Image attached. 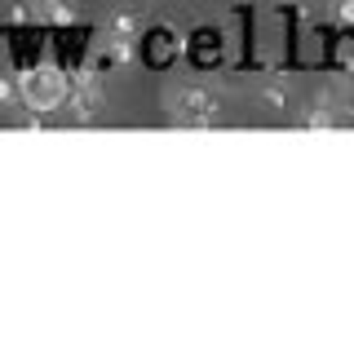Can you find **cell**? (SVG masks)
Segmentation results:
<instances>
[{
    "label": "cell",
    "mask_w": 354,
    "mask_h": 354,
    "mask_svg": "<svg viewBox=\"0 0 354 354\" xmlns=\"http://www.w3.org/2000/svg\"><path fill=\"white\" fill-rule=\"evenodd\" d=\"M66 93H71V80H66L62 66H31V71L18 75V97L22 106L31 111H58L66 102Z\"/></svg>",
    "instance_id": "1"
},
{
    "label": "cell",
    "mask_w": 354,
    "mask_h": 354,
    "mask_svg": "<svg viewBox=\"0 0 354 354\" xmlns=\"http://www.w3.org/2000/svg\"><path fill=\"white\" fill-rule=\"evenodd\" d=\"M169 111H173V120H182V124H213L217 120V97L208 93V88H199V84H182L177 93H169Z\"/></svg>",
    "instance_id": "2"
},
{
    "label": "cell",
    "mask_w": 354,
    "mask_h": 354,
    "mask_svg": "<svg viewBox=\"0 0 354 354\" xmlns=\"http://www.w3.org/2000/svg\"><path fill=\"white\" fill-rule=\"evenodd\" d=\"M31 14H36L40 22H53V27H66V22H75L71 0H31Z\"/></svg>",
    "instance_id": "3"
},
{
    "label": "cell",
    "mask_w": 354,
    "mask_h": 354,
    "mask_svg": "<svg viewBox=\"0 0 354 354\" xmlns=\"http://www.w3.org/2000/svg\"><path fill=\"white\" fill-rule=\"evenodd\" d=\"M18 102H22V97H18V80L0 75V111H14Z\"/></svg>",
    "instance_id": "4"
},
{
    "label": "cell",
    "mask_w": 354,
    "mask_h": 354,
    "mask_svg": "<svg viewBox=\"0 0 354 354\" xmlns=\"http://www.w3.org/2000/svg\"><path fill=\"white\" fill-rule=\"evenodd\" d=\"M111 31H115L120 40H133V36H138V18H133V14H115V18H111Z\"/></svg>",
    "instance_id": "5"
},
{
    "label": "cell",
    "mask_w": 354,
    "mask_h": 354,
    "mask_svg": "<svg viewBox=\"0 0 354 354\" xmlns=\"http://www.w3.org/2000/svg\"><path fill=\"white\" fill-rule=\"evenodd\" d=\"M261 102H266V106H283V93H279V88H266Z\"/></svg>",
    "instance_id": "6"
},
{
    "label": "cell",
    "mask_w": 354,
    "mask_h": 354,
    "mask_svg": "<svg viewBox=\"0 0 354 354\" xmlns=\"http://www.w3.org/2000/svg\"><path fill=\"white\" fill-rule=\"evenodd\" d=\"M341 22H354V0H341Z\"/></svg>",
    "instance_id": "7"
}]
</instances>
